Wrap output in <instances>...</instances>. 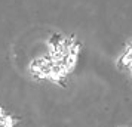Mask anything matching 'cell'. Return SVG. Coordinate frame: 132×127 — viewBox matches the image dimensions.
I'll use <instances>...</instances> for the list:
<instances>
[{"mask_svg": "<svg viewBox=\"0 0 132 127\" xmlns=\"http://www.w3.org/2000/svg\"><path fill=\"white\" fill-rule=\"evenodd\" d=\"M0 127H13V121L9 115L0 108Z\"/></svg>", "mask_w": 132, "mask_h": 127, "instance_id": "6da1fadb", "label": "cell"}]
</instances>
